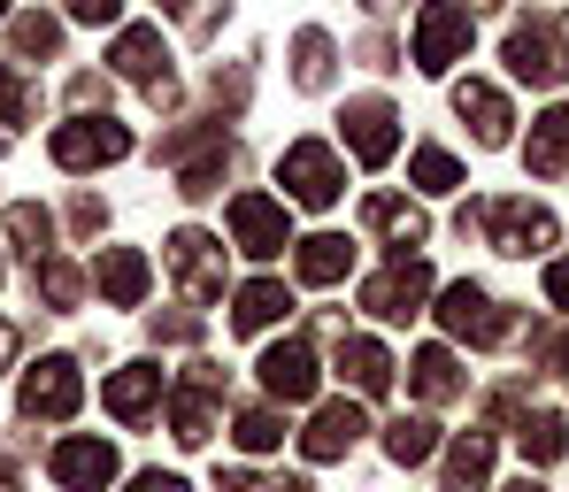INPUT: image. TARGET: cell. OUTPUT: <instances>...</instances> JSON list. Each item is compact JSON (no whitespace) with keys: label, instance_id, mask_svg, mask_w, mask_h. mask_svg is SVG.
Wrapping results in <instances>:
<instances>
[{"label":"cell","instance_id":"obj_1","mask_svg":"<svg viewBox=\"0 0 569 492\" xmlns=\"http://www.w3.org/2000/svg\"><path fill=\"white\" fill-rule=\"evenodd\" d=\"M470 223L500 254H547L555 247V208H539V200H485V208H462V231Z\"/></svg>","mask_w":569,"mask_h":492},{"label":"cell","instance_id":"obj_2","mask_svg":"<svg viewBox=\"0 0 569 492\" xmlns=\"http://www.w3.org/2000/svg\"><path fill=\"white\" fill-rule=\"evenodd\" d=\"M278 178H284V200H300V208H331V200L347 193V170H339V154L323 139H292Z\"/></svg>","mask_w":569,"mask_h":492},{"label":"cell","instance_id":"obj_3","mask_svg":"<svg viewBox=\"0 0 569 492\" xmlns=\"http://www.w3.org/2000/svg\"><path fill=\"white\" fill-rule=\"evenodd\" d=\"M47 154H54L62 170H100V162H123V154H131V131H123L116 116H70V123L47 139Z\"/></svg>","mask_w":569,"mask_h":492},{"label":"cell","instance_id":"obj_4","mask_svg":"<svg viewBox=\"0 0 569 492\" xmlns=\"http://www.w3.org/2000/svg\"><path fill=\"white\" fill-rule=\"evenodd\" d=\"M462 54H470V8H462V0H431V8L416 16V70L447 78Z\"/></svg>","mask_w":569,"mask_h":492},{"label":"cell","instance_id":"obj_5","mask_svg":"<svg viewBox=\"0 0 569 492\" xmlns=\"http://www.w3.org/2000/svg\"><path fill=\"white\" fill-rule=\"evenodd\" d=\"M23 415L31 423H70L78 415V400H86V378H78V362L70 354H47L39 370H23Z\"/></svg>","mask_w":569,"mask_h":492},{"label":"cell","instance_id":"obj_6","mask_svg":"<svg viewBox=\"0 0 569 492\" xmlns=\"http://www.w3.org/2000/svg\"><path fill=\"white\" fill-rule=\"evenodd\" d=\"M423 300H431V270H423L416 254L385 262L378 278L362 285V308H370V315H385V323H408V315H423Z\"/></svg>","mask_w":569,"mask_h":492},{"label":"cell","instance_id":"obj_7","mask_svg":"<svg viewBox=\"0 0 569 492\" xmlns=\"http://www.w3.org/2000/svg\"><path fill=\"white\" fill-rule=\"evenodd\" d=\"M439 323L455 331V339H470V347H492V339H508V315H500V300L470 285V278H455L447 293H439Z\"/></svg>","mask_w":569,"mask_h":492},{"label":"cell","instance_id":"obj_8","mask_svg":"<svg viewBox=\"0 0 569 492\" xmlns=\"http://www.w3.org/2000/svg\"><path fill=\"white\" fill-rule=\"evenodd\" d=\"M231 239H239V254H254V262L284 254V247H292L284 200H270V193H239V200H231Z\"/></svg>","mask_w":569,"mask_h":492},{"label":"cell","instance_id":"obj_9","mask_svg":"<svg viewBox=\"0 0 569 492\" xmlns=\"http://www.w3.org/2000/svg\"><path fill=\"white\" fill-rule=\"evenodd\" d=\"M170 270H178V285H186L192 308H216V300H223V247H216L208 231H178V239H170Z\"/></svg>","mask_w":569,"mask_h":492},{"label":"cell","instance_id":"obj_10","mask_svg":"<svg viewBox=\"0 0 569 492\" xmlns=\"http://www.w3.org/2000/svg\"><path fill=\"white\" fill-rule=\"evenodd\" d=\"M108 62H116L123 78H139V86H147L154 100H170V47H162V31H154V23H131V31H116Z\"/></svg>","mask_w":569,"mask_h":492},{"label":"cell","instance_id":"obj_11","mask_svg":"<svg viewBox=\"0 0 569 492\" xmlns=\"http://www.w3.org/2000/svg\"><path fill=\"white\" fill-rule=\"evenodd\" d=\"M339 123H347V154H355V162H370V170H385V162H392V147H400V131H392V123H400V116H392V100H347V116H339Z\"/></svg>","mask_w":569,"mask_h":492},{"label":"cell","instance_id":"obj_12","mask_svg":"<svg viewBox=\"0 0 569 492\" xmlns=\"http://www.w3.org/2000/svg\"><path fill=\"white\" fill-rule=\"evenodd\" d=\"M47 470H54L62 492H108L116 485V446H108V439H62Z\"/></svg>","mask_w":569,"mask_h":492},{"label":"cell","instance_id":"obj_13","mask_svg":"<svg viewBox=\"0 0 569 492\" xmlns=\"http://www.w3.org/2000/svg\"><path fill=\"white\" fill-rule=\"evenodd\" d=\"M316 385H323V370H316L308 339H278V347L262 354V393H270V400H284V408H292V400H308Z\"/></svg>","mask_w":569,"mask_h":492},{"label":"cell","instance_id":"obj_14","mask_svg":"<svg viewBox=\"0 0 569 492\" xmlns=\"http://www.w3.org/2000/svg\"><path fill=\"white\" fill-rule=\"evenodd\" d=\"M362 431H370V415H362L355 400H323V408H316V423L300 431V454H308V462H339Z\"/></svg>","mask_w":569,"mask_h":492},{"label":"cell","instance_id":"obj_15","mask_svg":"<svg viewBox=\"0 0 569 492\" xmlns=\"http://www.w3.org/2000/svg\"><path fill=\"white\" fill-rule=\"evenodd\" d=\"M508 70H516L523 86H562L569 54L547 39V23H516V31H508Z\"/></svg>","mask_w":569,"mask_h":492},{"label":"cell","instance_id":"obj_16","mask_svg":"<svg viewBox=\"0 0 569 492\" xmlns=\"http://www.w3.org/2000/svg\"><path fill=\"white\" fill-rule=\"evenodd\" d=\"M100 408H108L116 423H147V415L162 408V370H154V362H131V370H116V378L100 385Z\"/></svg>","mask_w":569,"mask_h":492},{"label":"cell","instance_id":"obj_17","mask_svg":"<svg viewBox=\"0 0 569 492\" xmlns=\"http://www.w3.org/2000/svg\"><path fill=\"white\" fill-rule=\"evenodd\" d=\"M93 285H100V300H108V308H139V300H147V285H154V270H147V254H139V247H100Z\"/></svg>","mask_w":569,"mask_h":492},{"label":"cell","instance_id":"obj_18","mask_svg":"<svg viewBox=\"0 0 569 492\" xmlns=\"http://www.w3.org/2000/svg\"><path fill=\"white\" fill-rule=\"evenodd\" d=\"M455 116L477 131V147H508V93L500 86H485V78H470V86H455Z\"/></svg>","mask_w":569,"mask_h":492},{"label":"cell","instance_id":"obj_19","mask_svg":"<svg viewBox=\"0 0 569 492\" xmlns=\"http://www.w3.org/2000/svg\"><path fill=\"white\" fill-rule=\"evenodd\" d=\"M362 223H370L378 239H392L400 254H408V247H423V231H431V223H423V208H416V200H400V193H370V200H362Z\"/></svg>","mask_w":569,"mask_h":492},{"label":"cell","instance_id":"obj_20","mask_svg":"<svg viewBox=\"0 0 569 492\" xmlns=\"http://www.w3.org/2000/svg\"><path fill=\"white\" fill-rule=\"evenodd\" d=\"M523 162H531V178H569V100H555V108L531 123Z\"/></svg>","mask_w":569,"mask_h":492},{"label":"cell","instance_id":"obj_21","mask_svg":"<svg viewBox=\"0 0 569 492\" xmlns=\"http://www.w3.org/2000/svg\"><path fill=\"white\" fill-rule=\"evenodd\" d=\"M292 270H300V285H339V278L355 270V247H347L339 231H316V239L292 247Z\"/></svg>","mask_w":569,"mask_h":492},{"label":"cell","instance_id":"obj_22","mask_svg":"<svg viewBox=\"0 0 569 492\" xmlns=\"http://www.w3.org/2000/svg\"><path fill=\"white\" fill-rule=\"evenodd\" d=\"M284 308H292V293H284L278 278H254V285H239V300H231V331H270V323H284Z\"/></svg>","mask_w":569,"mask_h":492},{"label":"cell","instance_id":"obj_23","mask_svg":"<svg viewBox=\"0 0 569 492\" xmlns=\"http://www.w3.org/2000/svg\"><path fill=\"white\" fill-rule=\"evenodd\" d=\"M339 378H347L355 393L378 400L385 385H392V354H385L378 339H339Z\"/></svg>","mask_w":569,"mask_h":492},{"label":"cell","instance_id":"obj_24","mask_svg":"<svg viewBox=\"0 0 569 492\" xmlns=\"http://www.w3.org/2000/svg\"><path fill=\"white\" fill-rule=\"evenodd\" d=\"M485 478H492V439H485V431L455 439V446H447V485L439 492H485Z\"/></svg>","mask_w":569,"mask_h":492},{"label":"cell","instance_id":"obj_25","mask_svg":"<svg viewBox=\"0 0 569 492\" xmlns=\"http://www.w3.org/2000/svg\"><path fill=\"white\" fill-rule=\"evenodd\" d=\"M8 239H16V247L31 254V270H39V262L54 254V215H47L39 200H16V208H8Z\"/></svg>","mask_w":569,"mask_h":492},{"label":"cell","instance_id":"obj_26","mask_svg":"<svg viewBox=\"0 0 569 492\" xmlns=\"http://www.w3.org/2000/svg\"><path fill=\"white\" fill-rule=\"evenodd\" d=\"M408 385H416L423 400H455V393H462V370H455L447 347H423V354L408 362Z\"/></svg>","mask_w":569,"mask_h":492},{"label":"cell","instance_id":"obj_27","mask_svg":"<svg viewBox=\"0 0 569 492\" xmlns=\"http://www.w3.org/2000/svg\"><path fill=\"white\" fill-rule=\"evenodd\" d=\"M292 86L300 93H323L331 86V31H300L292 39Z\"/></svg>","mask_w":569,"mask_h":492},{"label":"cell","instance_id":"obj_28","mask_svg":"<svg viewBox=\"0 0 569 492\" xmlns=\"http://www.w3.org/2000/svg\"><path fill=\"white\" fill-rule=\"evenodd\" d=\"M385 454H392L400 470H408V462H431V454H439V423H431V415H400V423L385 431Z\"/></svg>","mask_w":569,"mask_h":492},{"label":"cell","instance_id":"obj_29","mask_svg":"<svg viewBox=\"0 0 569 492\" xmlns=\"http://www.w3.org/2000/svg\"><path fill=\"white\" fill-rule=\"evenodd\" d=\"M216 431V408H208V385H186V393L170 400V439L178 446H200Z\"/></svg>","mask_w":569,"mask_h":492},{"label":"cell","instance_id":"obj_30","mask_svg":"<svg viewBox=\"0 0 569 492\" xmlns=\"http://www.w3.org/2000/svg\"><path fill=\"white\" fill-rule=\"evenodd\" d=\"M408 178H416L423 193H455V185H462V162H455L447 147H416V154H408Z\"/></svg>","mask_w":569,"mask_h":492},{"label":"cell","instance_id":"obj_31","mask_svg":"<svg viewBox=\"0 0 569 492\" xmlns=\"http://www.w3.org/2000/svg\"><path fill=\"white\" fill-rule=\"evenodd\" d=\"M562 415H547V408H539V415H531V423H523V462H539V470H547V462H562Z\"/></svg>","mask_w":569,"mask_h":492},{"label":"cell","instance_id":"obj_32","mask_svg":"<svg viewBox=\"0 0 569 492\" xmlns=\"http://www.w3.org/2000/svg\"><path fill=\"white\" fill-rule=\"evenodd\" d=\"M239 446H247V454H278L284 446V415L278 408H247V415H239Z\"/></svg>","mask_w":569,"mask_h":492},{"label":"cell","instance_id":"obj_33","mask_svg":"<svg viewBox=\"0 0 569 492\" xmlns=\"http://www.w3.org/2000/svg\"><path fill=\"white\" fill-rule=\"evenodd\" d=\"M16 54H62V23L54 16H16Z\"/></svg>","mask_w":569,"mask_h":492},{"label":"cell","instance_id":"obj_34","mask_svg":"<svg viewBox=\"0 0 569 492\" xmlns=\"http://www.w3.org/2000/svg\"><path fill=\"white\" fill-rule=\"evenodd\" d=\"M39 293L54 300V308H78V293H86V278H78V270H70L62 254H47V262H39Z\"/></svg>","mask_w":569,"mask_h":492},{"label":"cell","instance_id":"obj_35","mask_svg":"<svg viewBox=\"0 0 569 492\" xmlns=\"http://www.w3.org/2000/svg\"><path fill=\"white\" fill-rule=\"evenodd\" d=\"M0 123H31V86L0 62Z\"/></svg>","mask_w":569,"mask_h":492},{"label":"cell","instance_id":"obj_36","mask_svg":"<svg viewBox=\"0 0 569 492\" xmlns=\"http://www.w3.org/2000/svg\"><path fill=\"white\" fill-rule=\"evenodd\" d=\"M223 8H231V0H186V31H192V39H208Z\"/></svg>","mask_w":569,"mask_h":492},{"label":"cell","instance_id":"obj_37","mask_svg":"<svg viewBox=\"0 0 569 492\" xmlns=\"http://www.w3.org/2000/svg\"><path fill=\"white\" fill-rule=\"evenodd\" d=\"M70 16H78V23H116L123 0H70Z\"/></svg>","mask_w":569,"mask_h":492},{"label":"cell","instance_id":"obj_38","mask_svg":"<svg viewBox=\"0 0 569 492\" xmlns=\"http://www.w3.org/2000/svg\"><path fill=\"white\" fill-rule=\"evenodd\" d=\"M131 492H192V485H186V478H170V470H139Z\"/></svg>","mask_w":569,"mask_h":492},{"label":"cell","instance_id":"obj_39","mask_svg":"<svg viewBox=\"0 0 569 492\" xmlns=\"http://www.w3.org/2000/svg\"><path fill=\"white\" fill-rule=\"evenodd\" d=\"M547 300L569 308V254H562V262H547Z\"/></svg>","mask_w":569,"mask_h":492},{"label":"cell","instance_id":"obj_40","mask_svg":"<svg viewBox=\"0 0 569 492\" xmlns=\"http://www.w3.org/2000/svg\"><path fill=\"white\" fill-rule=\"evenodd\" d=\"M539 362H547V370H569V331H555V339H539Z\"/></svg>","mask_w":569,"mask_h":492},{"label":"cell","instance_id":"obj_41","mask_svg":"<svg viewBox=\"0 0 569 492\" xmlns=\"http://www.w3.org/2000/svg\"><path fill=\"white\" fill-rule=\"evenodd\" d=\"M70 100H78V108H93V100H108V86H100V78H78V86H70Z\"/></svg>","mask_w":569,"mask_h":492},{"label":"cell","instance_id":"obj_42","mask_svg":"<svg viewBox=\"0 0 569 492\" xmlns=\"http://www.w3.org/2000/svg\"><path fill=\"white\" fill-rule=\"evenodd\" d=\"M16 347H23V339H16V323H8V315H0V370H8V362H16Z\"/></svg>","mask_w":569,"mask_h":492},{"label":"cell","instance_id":"obj_43","mask_svg":"<svg viewBox=\"0 0 569 492\" xmlns=\"http://www.w3.org/2000/svg\"><path fill=\"white\" fill-rule=\"evenodd\" d=\"M16 485H23V478H16V462L0 454V492H16Z\"/></svg>","mask_w":569,"mask_h":492},{"label":"cell","instance_id":"obj_44","mask_svg":"<svg viewBox=\"0 0 569 492\" xmlns=\"http://www.w3.org/2000/svg\"><path fill=\"white\" fill-rule=\"evenodd\" d=\"M362 8H370V16H392V8H400V0H362Z\"/></svg>","mask_w":569,"mask_h":492},{"label":"cell","instance_id":"obj_45","mask_svg":"<svg viewBox=\"0 0 569 492\" xmlns=\"http://www.w3.org/2000/svg\"><path fill=\"white\" fill-rule=\"evenodd\" d=\"M270 492H308V485H300V478H284V485H270Z\"/></svg>","mask_w":569,"mask_h":492},{"label":"cell","instance_id":"obj_46","mask_svg":"<svg viewBox=\"0 0 569 492\" xmlns=\"http://www.w3.org/2000/svg\"><path fill=\"white\" fill-rule=\"evenodd\" d=\"M562 54H569V16H562Z\"/></svg>","mask_w":569,"mask_h":492},{"label":"cell","instance_id":"obj_47","mask_svg":"<svg viewBox=\"0 0 569 492\" xmlns=\"http://www.w3.org/2000/svg\"><path fill=\"white\" fill-rule=\"evenodd\" d=\"M516 492H539V485H516Z\"/></svg>","mask_w":569,"mask_h":492},{"label":"cell","instance_id":"obj_48","mask_svg":"<svg viewBox=\"0 0 569 492\" xmlns=\"http://www.w3.org/2000/svg\"><path fill=\"white\" fill-rule=\"evenodd\" d=\"M0 16H8V0H0Z\"/></svg>","mask_w":569,"mask_h":492}]
</instances>
